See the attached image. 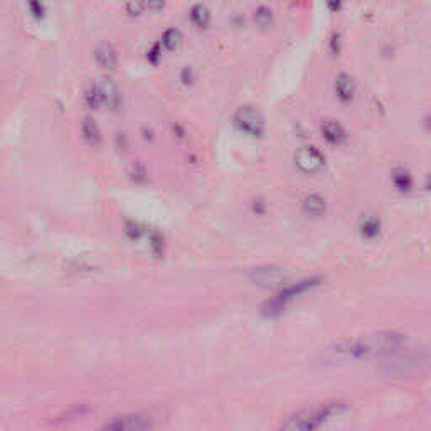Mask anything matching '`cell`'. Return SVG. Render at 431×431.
I'll return each instance as SVG.
<instances>
[{"mask_svg": "<svg viewBox=\"0 0 431 431\" xmlns=\"http://www.w3.org/2000/svg\"><path fill=\"white\" fill-rule=\"evenodd\" d=\"M406 344V336L395 330L367 334L356 339L342 340L330 349L334 356L342 359H376L397 354Z\"/></svg>", "mask_w": 431, "mask_h": 431, "instance_id": "obj_1", "label": "cell"}, {"mask_svg": "<svg viewBox=\"0 0 431 431\" xmlns=\"http://www.w3.org/2000/svg\"><path fill=\"white\" fill-rule=\"evenodd\" d=\"M347 410L349 406L345 403H327L305 408L290 416L280 431H318L329 419L345 413Z\"/></svg>", "mask_w": 431, "mask_h": 431, "instance_id": "obj_2", "label": "cell"}, {"mask_svg": "<svg viewBox=\"0 0 431 431\" xmlns=\"http://www.w3.org/2000/svg\"><path fill=\"white\" fill-rule=\"evenodd\" d=\"M318 283H321V278H307V280L299 281V283H293L292 287L285 288L280 295L275 296L273 300H270V302L263 307V314L265 315L281 314V312L285 310V307H287L292 300H295L296 296L308 292V290L315 288Z\"/></svg>", "mask_w": 431, "mask_h": 431, "instance_id": "obj_3", "label": "cell"}, {"mask_svg": "<svg viewBox=\"0 0 431 431\" xmlns=\"http://www.w3.org/2000/svg\"><path fill=\"white\" fill-rule=\"evenodd\" d=\"M250 280L258 287H265V288H275V287H281L283 283H287L290 275L287 273V270L281 268V266L277 265H263V266H256L250 271Z\"/></svg>", "mask_w": 431, "mask_h": 431, "instance_id": "obj_4", "label": "cell"}, {"mask_svg": "<svg viewBox=\"0 0 431 431\" xmlns=\"http://www.w3.org/2000/svg\"><path fill=\"white\" fill-rule=\"evenodd\" d=\"M234 124L244 133L253 137H261L265 132V121L259 111L253 106H241L234 113Z\"/></svg>", "mask_w": 431, "mask_h": 431, "instance_id": "obj_5", "label": "cell"}, {"mask_svg": "<svg viewBox=\"0 0 431 431\" xmlns=\"http://www.w3.org/2000/svg\"><path fill=\"white\" fill-rule=\"evenodd\" d=\"M150 428L152 419L147 415L137 413L111 419L100 431H148Z\"/></svg>", "mask_w": 431, "mask_h": 431, "instance_id": "obj_6", "label": "cell"}, {"mask_svg": "<svg viewBox=\"0 0 431 431\" xmlns=\"http://www.w3.org/2000/svg\"><path fill=\"white\" fill-rule=\"evenodd\" d=\"M389 371L393 373H410V371H419L423 367H431V349L418 351L415 354H408L404 358L395 360L389 364Z\"/></svg>", "mask_w": 431, "mask_h": 431, "instance_id": "obj_7", "label": "cell"}, {"mask_svg": "<svg viewBox=\"0 0 431 431\" xmlns=\"http://www.w3.org/2000/svg\"><path fill=\"white\" fill-rule=\"evenodd\" d=\"M295 163L302 172L317 174L325 165V157L318 148L307 145V147L299 148V152L295 154Z\"/></svg>", "mask_w": 431, "mask_h": 431, "instance_id": "obj_8", "label": "cell"}, {"mask_svg": "<svg viewBox=\"0 0 431 431\" xmlns=\"http://www.w3.org/2000/svg\"><path fill=\"white\" fill-rule=\"evenodd\" d=\"M100 90H102L103 96V103L111 108V110H118L121 103V96L120 91H118L117 84L110 80V78H105V80L100 81Z\"/></svg>", "mask_w": 431, "mask_h": 431, "instance_id": "obj_9", "label": "cell"}, {"mask_svg": "<svg viewBox=\"0 0 431 431\" xmlns=\"http://www.w3.org/2000/svg\"><path fill=\"white\" fill-rule=\"evenodd\" d=\"M95 58H96V61H98V65H102L103 68H108V69L115 68L118 62L117 49H115L110 43L98 44L95 49Z\"/></svg>", "mask_w": 431, "mask_h": 431, "instance_id": "obj_10", "label": "cell"}, {"mask_svg": "<svg viewBox=\"0 0 431 431\" xmlns=\"http://www.w3.org/2000/svg\"><path fill=\"white\" fill-rule=\"evenodd\" d=\"M322 135L323 139L332 145H340L345 139L344 128L334 120H325L322 124Z\"/></svg>", "mask_w": 431, "mask_h": 431, "instance_id": "obj_11", "label": "cell"}, {"mask_svg": "<svg viewBox=\"0 0 431 431\" xmlns=\"http://www.w3.org/2000/svg\"><path fill=\"white\" fill-rule=\"evenodd\" d=\"M356 91V83L349 74L342 73L336 80V93L342 102H351Z\"/></svg>", "mask_w": 431, "mask_h": 431, "instance_id": "obj_12", "label": "cell"}, {"mask_svg": "<svg viewBox=\"0 0 431 431\" xmlns=\"http://www.w3.org/2000/svg\"><path fill=\"white\" fill-rule=\"evenodd\" d=\"M81 132H83L84 139L91 145L102 143V130H100L98 124H96V120L93 117L83 118V121H81Z\"/></svg>", "mask_w": 431, "mask_h": 431, "instance_id": "obj_13", "label": "cell"}, {"mask_svg": "<svg viewBox=\"0 0 431 431\" xmlns=\"http://www.w3.org/2000/svg\"><path fill=\"white\" fill-rule=\"evenodd\" d=\"M379 228H381V222L376 216L366 214L362 219H360V234L367 240H373L379 234Z\"/></svg>", "mask_w": 431, "mask_h": 431, "instance_id": "obj_14", "label": "cell"}, {"mask_svg": "<svg viewBox=\"0 0 431 431\" xmlns=\"http://www.w3.org/2000/svg\"><path fill=\"white\" fill-rule=\"evenodd\" d=\"M84 102L86 105L93 108H98L100 105H103V96H102V90H100V84L98 83H90L84 90Z\"/></svg>", "mask_w": 431, "mask_h": 431, "instance_id": "obj_15", "label": "cell"}, {"mask_svg": "<svg viewBox=\"0 0 431 431\" xmlns=\"http://www.w3.org/2000/svg\"><path fill=\"white\" fill-rule=\"evenodd\" d=\"M325 200H323L321 196H308V198L303 200V209L305 213L312 216H322L325 213Z\"/></svg>", "mask_w": 431, "mask_h": 431, "instance_id": "obj_16", "label": "cell"}, {"mask_svg": "<svg viewBox=\"0 0 431 431\" xmlns=\"http://www.w3.org/2000/svg\"><path fill=\"white\" fill-rule=\"evenodd\" d=\"M191 19H192V22L198 25V27H200V29L207 27V24H209V19H211L209 10H207L204 5H200V3H198V5H194L191 9Z\"/></svg>", "mask_w": 431, "mask_h": 431, "instance_id": "obj_17", "label": "cell"}, {"mask_svg": "<svg viewBox=\"0 0 431 431\" xmlns=\"http://www.w3.org/2000/svg\"><path fill=\"white\" fill-rule=\"evenodd\" d=\"M162 40H163V44L169 47V49H177V47H179V44H180V40H182V36H180V32L177 31V29L172 27V29H169V31L163 32Z\"/></svg>", "mask_w": 431, "mask_h": 431, "instance_id": "obj_18", "label": "cell"}, {"mask_svg": "<svg viewBox=\"0 0 431 431\" xmlns=\"http://www.w3.org/2000/svg\"><path fill=\"white\" fill-rule=\"evenodd\" d=\"M271 19H273V14H271V10L266 5H261L256 9L255 21L259 27H268L271 24Z\"/></svg>", "mask_w": 431, "mask_h": 431, "instance_id": "obj_19", "label": "cell"}, {"mask_svg": "<svg viewBox=\"0 0 431 431\" xmlns=\"http://www.w3.org/2000/svg\"><path fill=\"white\" fill-rule=\"evenodd\" d=\"M393 180H395V185L399 191H408V189L411 187V177L408 176V172H404V170H397V172H395Z\"/></svg>", "mask_w": 431, "mask_h": 431, "instance_id": "obj_20", "label": "cell"}, {"mask_svg": "<svg viewBox=\"0 0 431 431\" xmlns=\"http://www.w3.org/2000/svg\"><path fill=\"white\" fill-rule=\"evenodd\" d=\"M126 234H128L130 237H133V240H137V237L142 236V228H140L139 224H135V222L128 221L126 222Z\"/></svg>", "mask_w": 431, "mask_h": 431, "instance_id": "obj_21", "label": "cell"}, {"mask_svg": "<svg viewBox=\"0 0 431 431\" xmlns=\"http://www.w3.org/2000/svg\"><path fill=\"white\" fill-rule=\"evenodd\" d=\"M126 10H128V14H132V16H139V14H142L143 10V3L139 2V0H132V2L126 3Z\"/></svg>", "mask_w": 431, "mask_h": 431, "instance_id": "obj_22", "label": "cell"}, {"mask_svg": "<svg viewBox=\"0 0 431 431\" xmlns=\"http://www.w3.org/2000/svg\"><path fill=\"white\" fill-rule=\"evenodd\" d=\"M152 241V250H154L155 255H161L162 253V248H163V243H162V236L159 233H154L150 237Z\"/></svg>", "mask_w": 431, "mask_h": 431, "instance_id": "obj_23", "label": "cell"}, {"mask_svg": "<svg viewBox=\"0 0 431 431\" xmlns=\"http://www.w3.org/2000/svg\"><path fill=\"white\" fill-rule=\"evenodd\" d=\"M29 7H31L32 14H36L37 17H43V14H44V7L40 5L39 2H29Z\"/></svg>", "mask_w": 431, "mask_h": 431, "instance_id": "obj_24", "label": "cell"}, {"mask_svg": "<svg viewBox=\"0 0 431 431\" xmlns=\"http://www.w3.org/2000/svg\"><path fill=\"white\" fill-rule=\"evenodd\" d=\"M159 53H161V51H159V44H155V46H152L150 53H148V59H150L152 62H155L159 59Z\"/></svg>", "mask_w": 431, "mask_h": 431, "instance_id": "obj_25", "label": "cell"}, {"mask_svg": "<svg viewBox=\"0 0 431 431\" xmlns=\"http://www.w3.org/2000/svg\"><path fill=\"white\" fill-rule=\"evenodd\" d=\"M147 5H148V9L157 10V9H162V7H163V2H154V0H150V2H148Z\"/></svg>", "mask_w": 431, "mask_h": 431, "instance_id": "obj_26", "label": "cell"}]
</instances>
